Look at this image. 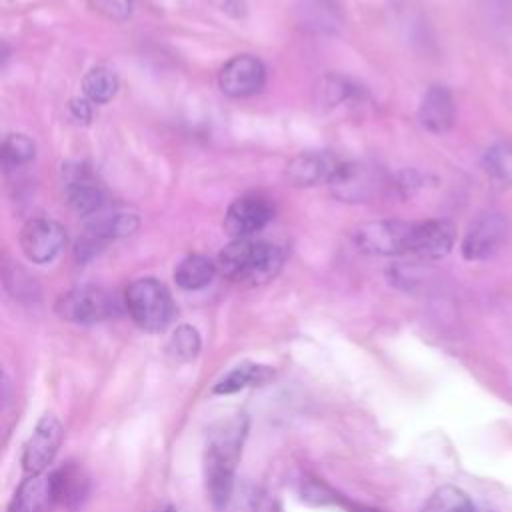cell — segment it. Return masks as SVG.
Segmentation results:
<instances>
[{
    "label": "cell",
    "mask_w": 512,
    "mask_h": 512,
    "mask_svg": "<svg viewBox=\"0 0 512 512\" xmlns=\"http://www.w3.org/2000/svg\"><path fill=\"white\" fill-rule=\"evenodd\" d=\"M456 240V226L448 220H424L414 222L410 254L420 258L446 256Z\"/></svg>",
    "instance_id": "13"
},
{
    "label": "cell",
    "mask_w": 512,
    "mask_h": 512,
    "mask_svg": "<svg viewBox=\"0 0 512 512\" xmlns=\"http://www.w3.org/2000/svg\"><path fill=\"white\" fill-rule=\"evenodd\" d=\"M420 512H474L470 498L456 486H440Z\"/></svg>",
    "instance_id": "23"
},
{
    "label": "cell",
    "mask_w": 512,
    "mask_h": 512,
    "mask_svg": "<svg viewBox=\"0 0 512 512\" xmlns=\"http://www.w3.org/2000/svg\"><path fill=\"white\" fill-rule=\"evenodd\" d=\"M66 244V230L50 218H32L20 230V248L30 262L54 260Z\"/></svg>",
    "instance_id": "8"
},
{
    "label": "cell",
    "mask_w": 512,
    "mask_h": 512,
    "mask_svg": "<svg viewBox=\"0 0 512 512\" xmlns=\"http://www.w3.org/2000/svg\"><path fill=\"white\" fill-rule=\"evenodd\" d=\"M126 310L146 332H162L176 316L170 290L156 278H138L126 288Z\"/></svg>",
    "instance_id": "3"
},
{
    "label": "cell",
    "mask_w": 512,
    "mask_h": 512,
    "mask_svg": "<svg viewBox=\"0 0 512 512\" xmlns=\"http://www.w3.org/2000/svg\"><path fill=\"white\" fill-rule=\"evenodd\" d=\"M70 110H72L74 118L84 120V122H86V120H90V104H88L86 100H72Z\"/></svg>",
    "instance_id": "28"
},
{
    "label": "cell",
    "mask_w": 512,
    "mask_h": 512,
    "mask_svg": "<svg viewBox=\"0 0 512 512\" xmlns=\"http://www.w3.org/2000/svg\"><path fill=\"white\" fill-rule=\"evenodd\" d=\"M512 232L510 220L500 212L480 214L462 238V256L468 262H484L496 256L508 242Z\"/></svg>",
    "instance_id": "5"
},
{
    "label": "cell",
    "mask_w": 512,
    "mask_h": 512,
    "mask_svg": "<svg viewBox=\"0 0 512 512\" xmlns=\"http://www.w3.org/2000/svg\"><path fill=\"white\" fill-rule=\"evenodd\" d=\"M266 82V68L260 58L250 54H240L230 58L220 74L218 86L230 98H246L262 90Z\"/></svg>",
    "instance_id": "9"
},
{
    "label": "cell",
    "mask_w": 512,
    "mask_h": 512,
    "mask_svg": "<svg viewBox=\"0 0 512 512\" xmlns=\"http://www.w3.org/2000/svg\"><path fill=\"white\" fill-rule=\"evenodd\" d=\"M140 226L138 216L134 214H112L98 218L96 222L88 224L84 234L76 242V258L78 260H88L92 258L102 246L114 238L128 236L136 232Z\"/></svg>",
    "instance_id": "12"
},
{
    "label": "cell",
    "mask_w": 512,
    "mask_h": 512,
    "mask_svg": "<svg viewBox=\"0 0 512 512\" xmlns=\"http://www.w3.org/2000/svg\"><path fill=\"white\" fill-rule=\"evenodd\" d=\"M304 18L310 20L308 26H314L316 30H334L336 26V8L330 0H304L302 4Z\"/></svg>",
    "instance_id": "26"
},
{
    "label": "cell",
    "mask_w": 512,
    "mask_h": 512,
    "mask_svg": "<svg viewBox=\"0 0 512 512\" xmlns=\"http://www.w3.org/2000/svg\"><path fill=\"white\" fill-rule=\"evenodd\" d=\"M274 208L260 194H246L236 198L224 216V230L234 238H250L272 220Z\"/></svg>",
    "instance_id": "11"
},
{
    "label": "cell",
    "mask_w": 512,
    "mask_h": 512,
    "mask_svg": "<svg viewBox=\"0 0 512 512\" xmlns=\"http://www.w3.org/2000/svg\"><path fill=\"white\" fill-rule=\"evenodd\" d=\"M482 170L500 188L512 186V146L506 142H496L488 146L482 154Z\"/></svg>",
    "instance_id": "21"
},
{
    "label": "cell",
    "mask_w": 512,
    "mask_h": 512,
    "mask_svg": "<svg viewBox=\"0 0 512 512\" xmlns=\"http://www.w3.org/2000/svg\"><path fill=\"white\" fill-rule=\"evenodd\" d=\"M274 376V370L264 364H254V362H242L234 366L230 372H226L216 386L212 388L214 394H234L238 390H244L248 386H258L268 382Z\"/></svg>",
    "instance_id": "18"
},
{
    "label": "cell",
    "mask_w": 512,
    "mask_h": 512,
    "mask_svg": "<svg viewBox=\"0 0 512 512\" xmlns=\"http://www.w3.org/2000/svg\"><path fill=\"white\" fill-rule=\"evenodd\" d=\"M34 158V142L24 134H10L2 142V164L16 168Z\"/></svg>",
    "instance_id": "25"
},
{
    "label": "cell",
    "mask_w": 512,
    "mask_h": 512,
    "mask_svg": "<svg viewBox=\"0 0 512 512\" xmlns=\"http://www.w3.org/2000/svg\"><path fill=\"white\" fill-rule=\"evenodd\" d=\"M50 476L58 504H64L68 508H76L82 504L88 494V480L80 468L64 466L50 472Z\"/></svg>",
    "instance_id": "19"
},
{
    "label": "cell",
    "mask_w": 512,
    "mask_h": 512,
    "mask_svg": "<svg viewBox=\"0 0 512 512\" xmlns=\"http://www.w3.org/2000/svg\"><path fill=\"white\" fill-rule=\"evenodd\" d=\"M248 434V418L234 414L216 420L206 434L204 478L206 490L216 508H226L236 488V464Z\"/></svg>",
    "instance_id": "1"
},
{
    "label": "cell",
    "mask_w": 512,
    "mask_h": 512,
    "mask_svg": "<svg viewBox=\"0 0 512 512\" xmlns=\"http://www.w3.org/2000/svg\"><path fill=\"white\" fill-rule=\"evenodd\" d=\"M218 272V264H214L208 256L192 254L180 260L174 270V280L184 290H200L208 286Z\"/></svg>",
    "instance_id": "20"
},
{
    "label": "cell",
    "mask_w": 512,
    "mask_h": 512,
    "mask_svg": "<svg viewBox=\"0 0 512 512\" xmlns=\"http://www.w3.org/2000/svg\"><path fill=\"white\" fill-rule=\"evenodd\" d=\"M338 162L328 152H302L286 166V178L294 186H316L330 182Z\"/></svg>",
    "instance_id": "15"
},
{
    "label": "cell",
    "mask_w": 512,
    "mask_h": 512,
    "mask_svg": "<svg viewBox=\"0 0 512 512\" xmlns=\"http://www.w3.org/2000/svg\"><path fill=\"white\" fill-rule=\"evenodd\" d=\"M200 334L194 326H188V324H182L178 326L170 340H168V354L176 360V362H190L198 356L200 352Z\"/></svg>",
    "instance_id": "24"
},
{
    "label": "cell",
    "mask_w": 512,
    "mask_h": 512,
    "mask_svg": "<svg viewBox=\"0 0 512 512\" xmlns=\"http://www.w3.org/2000/svg\"><path fill=\"white\" fill-rule=\"evenodd\" d=\"M332 194L342 202H364L372 198L384 184L376 168L362 162L338 164L334 176L330 178Z\"/></svg>",
    "instance_id": "10"
},
{
    "label": "cell",
    "mask_w": 512,
    "mask_h": 512,
    "mask_svg": "<svg viewBox=\"0 0 512 512\" xmlns=\"http://www.w3.org/2000/svg\"><path fill=\"white\" fill-rule=\"evenodd\" d=\"M218 270L232 282L264 284L272 280L284 264V252L270 242L240 238L232 240L218 254Z\"/></svg>",
    "instance_id": "2"
},
{
    "label": "cell",
    "mask_w": 512,
    "mask_h": 512,
    "mask_svg": "<svg viewBox=\"0 0 512 512\" xmlns=\"http://www.w3.org/2000/svg\"><path fill=\"white\" fill-rule=\"evenodd\" d=\"M52 504H56L52 476L38 474L20 482L8 504V512H48Z\"/></svg>",
    "instance_id": "16"
},
{
    "label": "cell",
    "mask_w": 512,
    "mask_h": 512,
    "mask_svg": "<svg viewBox=\"0 0 512 512\" xmlns=\"http://www.w3.org/2000/svg\"><path fill=\"white\" fill-rule=\"evenodd\" d=\"M56 310L68 322L96 324L112 318L118 312V302L110 292L86 286L62 294L56 304Z\"/></svg>",
    "instance_id": "6"
},
{
    "label": "cell",
    "mask_w": 512,
    "mask_h": 512,
    "mask_svg": "<svg viewBox=\"0 0 512 512\" xmlns=\"http://www.w3.org/2000/svg\"><path fill=\"white\" fill-rule=\"evenodd\" d=\"M152 512H176V508L174 506H160V508H156V510H152Z\"/></svg>",
    "instance_id": "30"
},
{
    "label": "cell",
    "mask_w": 512,
    "mask_h": 512,
    "mask_svg": "<svg viewBox=\"0 0 512 512\" xmlns=\"http://www.w3.org/2000/svg\"><path fill=\"white\" fill-rule=\"evenodd\" d=\"M82 90L86 94V98L94 104H104L110 98H114L116 90H118V78L112 70L98 66L92 68L84 80H82Z\"/></svg>",
    "instance_id": "22"
},
{
    "label": "cell",
    "mask_w": 512,
    "mask_h": 512,
    "mask_svg": "<svg viewBox=\"0 0 512 512\" xmlns=\"http://www.w3.org/2000/svg\"><path fill=\"white\" fill-rule=\"evenodd\" d=\"M486 4L490 6V10L494 14H498L500 18L506 16L512 10V0H486Z\"/></svg>",
    "instance_id": "29"
},
{
    "label": "cell",
    "mask_w": 512,
    "mask_h": 512,
    "mask_svg": "<svg viewBox=\"0 0 512 512\" xmlns=\"http://www.w3.org/2000/svg\"><path fill=\"white\" fill-rule=\"evenodd\" d=\"M66 174V198L70 208L82 216L96 214L104 206L102 188L90 178V174L82 166L66 170Z\"/></svg>",
    "instance_id": "17"
},
{
    "label": "cell",
    "mask_w": 512,
    "mask_h": 512,
    "mask_svg": "<svg viewBox=\"0 0 512 512\" xmlns=\"http://www.w3.org/2000/svg\"><path fill=\"white\" fill-rule=\"evenodd\" d=\"M412 230H414V222L372 220L356 226L352 232V240L366 254H376V256L410 254Z\"/></svg>",
    "instance_id": "4"
},
{
    "label": "cell",
    "mask_w": 512,
    "mask_h": 512,
    "mask_svg": "<svg viewBox=\"0 0 512 512\" xmlns=\"http://www.w3.org/2000/svg\"><path fill=\"white\" fill-rule=\"evenodd\" d=\"M64 438V428L54 414H44L22 446V468L28 476L46 474Z\"/></svg>",
    "instance_id": "7"
},
{
    "label": "cell",
    "mask_w": 512,
    "mask_h": 512,
    "mask_svg": "<svg viewBox=\"0 0 512 512\" xmlns=\"http://www.w3.org/2000/svg\"><path fill=\"white\" fill-rule=\"evenodd\" d=\"M90 6L110 20H124L130 16L132 0H88Z\"/></svg>",
    "instance_id": "27"
},
{
    "label": "cell",
    "mask_w": 512,
    "mask_h": 512,
    "mask_svg": "<svg viewBox=\"0 0 512 512\" xmlns=\"http://www.w3.org/2000/svg\"><path fill=\"white\" fill-rule=\"evenodd\" d=\"M456 120V104L452 92L442 86H430L418 106V122L432 134H446Z\"/></svg>",
    "instance_id": "14"
}]
</instances>
